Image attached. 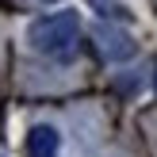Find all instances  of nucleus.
<instances>
[{
  "instance_id": "obj_3",
  "label": "nucleus",
  "mask_w": 157,
  "mask_h": 157,
  "mask_svg": "<svg viewBox=\"0 0 157 157\" xmlns=\"http://www.w3.org/2000/svg\"><path fill=\"white\" fill-rule=\"evenodd\" d=\"M100 50L107 54L111 61H127L130 54H134V42H130V35L127 31H111V27H100Z\"/></svg>"
},
{
  "instance_id": "obj_4",
  "label": "nucleus",
  "mask_w": 157,
  "mask_h": 157,
  "mask_svg": "<svg viewBox=\"0 0 157 157\" xmlns=\"http://www.w3.org/2000/svg\"><path fill=\"white\" fill-rule=\"evenodd\" d=\"M88 4L96 8L104 19H119V23H127V19H130V12L123 8V0H88Z\"/></svg>"
},
{
  "instance_id": "obj_2",
  "label": "nucleus",
  "mask_w": 157,
  "mask_h": 157,
  "mask_svg": "<svg viewBox=\"0 0 157 157\" xmlns=\"http://www.w3.org/2000/svg\"><path fill=\"white\" fill-rule=\"evenodd\" d=\"M58 150H61V134L54 127H46V123L31 127V134H27V153L31 157H58Z\"/></svg>"
},
{
  "instance_id": "obj_5",
  "label": "nucleus",
  "mask_w": 157,
  "mask_h": 157,
  "mask_svg": "<svg viewBox=\"0 0 157 157\" xmlns=\"http://www.w3.org/2000/svg\"><path fill=\"white\" fill-rule=\"evenodd\" d=\"M153 84H157V73H153Z\"/></svg>"
},
{
  "instance_id": "obj_1",
  "label": "nucleus",
  "mask_w": 157,
  "mask_h": 157,
  "mask_svg": "<svg viewBox=\"0 0 157 157\" xmlns=\"http://www.w3.org/2000/svg\"><path fill=\"white\" fill-rule=\"evenodd\" d=\"M77 35H81V19L77 12H54V15H42L27 27V42L35 46L38 54L46 58H61L65 61L77 46Z\"/></svg>"
}]
</instances>
